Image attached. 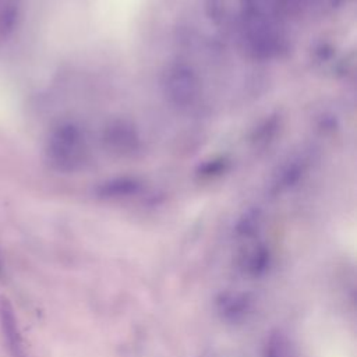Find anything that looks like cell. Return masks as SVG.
Wrapping results in <instances>:
<instances>
[{
    "mask_svg": "<svg viewBox=\"0 0 357 357\" xmlns=\"http://www.w3.org/2000/svg\"><path fill=\"white\" fill-rule=\"evenodd\" d=\"M84 152V141L77 127L64 124L57 127L47 142V159L50 165L63 172L78 166Z\"/></svg>",
    "mask_w": 357,
    "mask_h": 357,
    "instance_id": "obj_1",
    "label": "cell"
},
{
    "mask_svg": "<svg viewBox=\"0 0 357 357\" xmlns=\"http://www.w3.org/2000/svg\"><path fill=\"white\" fill-rule=\"evenodd\" d=\"M0 336L10 357H25V344L11 301L0 296Z\"/></svg>",
    "mask_w": 357,
    "mask_h": 357,
    "instance_id": "obj_2",
    "label": "cell"
},
{
    "mask_svg": "<svg viewBox=\"0 0 357 357\" xmlns=\"http://www.w3.org/2000/svg\"><path fill=\"white\" fill-rule=\"evenodd\" d=\"M262 357H298L293 340L280 329L272 331L262 350Z\"/></svg>",
    "mask_w": 357,
    "mask_h": 357,
    "instance_id": "obj_3",
    "label": "cell"
},
{
    "mask_svg": "<svg viewBox=\"0 0 357 357\" xmlns=\"http://www.w3.org/2000/svg\"><path fill=\"white\" fill-rule=\"evenodd\" d=\"M220 311L230 319H241L248 314L251 307V300L245 294L226 293L219 300Z\"/></svg>",
    "mask_w": 357,
    "mask_h": 357,
    "instance_id": "obj_4",
    "label": "cell"
},
{
    "mask_svg": "<svg viewBox=\"0 0 357 357\" xmlns=\"http://www.w3.org/2000/svg\"><path fill=\"white\" fill-rule=\"evenodd\" d=\"M1 269H3V265H1V261H0V275H1Z\"/></svg>",
    "mask_w": 357,
    "mask_h": 357,
    "instance_id": "obj_5",
    "label": "cell"
}]
</instances>
